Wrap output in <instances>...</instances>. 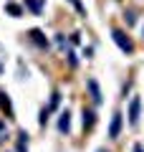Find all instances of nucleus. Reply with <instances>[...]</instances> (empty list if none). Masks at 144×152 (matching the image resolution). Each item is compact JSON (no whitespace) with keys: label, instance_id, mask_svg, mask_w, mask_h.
I'll use <instances>...</instances> for the list:
<instances>
[{"label":"nucleus","instance_id":"nucleus-8","mask_svg":"<svg viewBox=\"0 0 144 152\" xmlns=\"http://www.w3.org/2000/svg\"><path fill=\"white\" fill-rule=\"evenodd\" d=\"M25 5L31 8L36 15H41V13H43V0H25Z\"/></svg>","mask_w":144,"mask_h":152},{"label":"nucleus","instance_id":"nucleus-12","mask_svg":"<svg viewBox=\"0 0 144 152\" xmlns=\"http://www.w3.org/2000/svg\"><path fill=\"white\" fill-rule=\"evenodd\" d=\"M5 10L10 13V15H15V18L20 15V13H23V10H20V5H13V3H8V5H5Z\"/></svg>","mask_w":144,"mask_h":152},{"label":"nucleus","instance_id":"nucleus-6","mask_svg":"<svg viewBox=\"0 0 144 152\" xmlns=\"http://www.w3.org/2000/svg\"><path fill=\"white\" fill-rule=\"evenodd\" d=\"M31 38H33V43H38V46H41V48H46V46H48L46 36H43V33L38 31V28H33V31H31Z\"/></svg>","mask_w":144,"mask_h":152},{"label":"nucleus","instance_id":"nucleus-15","mask_svg":"<svg viewBox=\"0 0 144 152\" xmlns=\"http://www.w3.org/2000/svg\"><path fill=\"white\" fill-rule=\"evenodd\" d=\"M99 152H104V150H99Z\"/></svg>","mask_w":144,"mask_h":152},{"label":"nucleus","instance_id":"nucleus-11","mask_svg":"<svg viewBox=\"0 0 144 152\" xmlns=\"http://www.w3.org/2000/svg\"><path fill=\"white\" fill-rule=\"evenodd\" d=\"M68 3L76 8V10H79V15H84V18H86V8H84V3H81V0H68Z\"/></svg>","mask_w":144,"mask_h":152},{"label":"nucleus","instance_id":"nucleus-4","mask_svg":"<svg viewBox=\"0 0 144 152\" xmlns=\"http://www.w3.org/2000/svg\"><path fill=\"white\" fill-rule=\"evenodd\" d=\"M119 132H121V112H116V114H114L111 127H109V137H111V140H116V137H119Z\"/></svg>","mask_w":144,"mask_h":152},{"label":"nucleus","instance_id":"nucleus-10","mask_svg":"<svg viewBox=\"0 0 144 152\" xmlns=\"http://www.w3.org/2000/svg\"><path fill=\"white\" fill-rule=\"evenodd\" d=\"M58 104H61V94H58V91H53V94H51V104H48V112H53Z\"/></svg>","mask_w":144,"mask_h":152},{"label":"nucleus","instance_id":"nucleus-13","mask_svg":"<svg viewBox=\"0 0 144 152\" xmlns=\"http://www.w3.org/2000/svg\"><path fill=\"white\" fill-rule=\"evenodd\" d=\"M134 152H144V147L142 145H134Z\"/></svg>","mask_w":144,"mask_h":152},{"label":"nucleus","instance_id":"nucleus-1","mask_svg":"<svg viewBox=\"0 0 144 152\" xmlns=\"http://www.w3.org/2000/svg\"><path fill=\"white\" fill-rule=\"evenodd\" d=\"M111 38H114V43H116L124 53H134V43H132V38H129L124 31H111Z\"/></svg>","mask_w":144,"mask_h":152},{"label":"nucleus","instance_id":"nucleus-14","mask_svg":"<svg viewBox=\"0 0 144 152\" xmlns=\"http://www.w3.org/2000/svg\"><path fill=\"white\" fill-rule=\"evenodd\" d=\"M3 129H5V122H3V119H0V132H3Z\"/></svg>","mask_w":144,"mask_h":152},{"label":"nucleus","instance_id":"nucleus-3","mask_svg":"<svg viewBox=\"0 0 144 152\" xmlns=\"http://www.w3.org/2000/svg\"><path fill=\"white\" fill-rule=\"evenodd\" d=\"M86 86H89V94H91V99H94V104H101V89H99L96 79H89Z\"/></svg>","mask_w":144,"mask_h":152},{"label":"nucleus","instance_id":"nucleus-5","mask_svg":"<svg viewBox=\"0 0 144 152\" xmlns=\"http://www.w3.org/2000/svg\"><path fill=\"white\" fill-rule=\"evenodd\" d=\"M68 129H71V114L63 112V114H61V119H58V132H63V134H66Z\"/></svg>","mask_w":144,"mask_h":152},{"label":"nucleus","instance_id":"nucleus-9","mask_svg":"<svg viewBox=\"0 0 144 152\" xmlns=\"http://www.w3.org/2000/svg\"><path fill=\"white\" fill-rule=\"evenodd\" d=\"M94 122H96V114L84 109V127H86V129H91V127H94Z\"/></svg>","mask_w":144,"mask_h":152},{"label":"nucleus","instance_id":"nucleus-7","mask_svg":"<svg viewBox=\"0 0 144 152\" xmlns=\"http://www.w3.org/2000/svg\"><path fill=\"white\" fill-rule=\"evenodd\" d=\"M0 107L5 109V117H13V107H10V99H8L5 91H0Z\"/></svg>","mask_w":144,"mask_h":152},{"label":"nucleus","instance_id":"nucleus-2","mask_svg":"<svg viewBox=\"0 0 144 152\" xmlns=\"http://www.w3.org/2000/svg\"><path fill=\"white\" fill-rule=\"evenodd\" d=\"M139 112H142V99L134 96L132 104H129V124H132V127L139 124Z\"/></svg>","mask_w":144,"mask_h":152}]
</instances>
